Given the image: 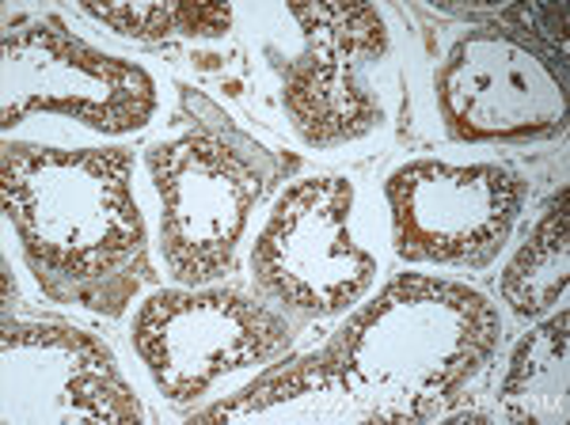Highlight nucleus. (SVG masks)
Here are the masks:
<instances>
[{"label":"nucleus","mask_w":570,"mask_h":425,"mask_svg":"<svg viewBox=\"0 0 570 425\" xmlns=\"http://www.w3.org/2000/svg\"><path fill=\"white\" fill-rule=\"evenodd\" d=\"M0 179L4 212L50 300L122 316L156 277L126 149L4 145Z\"/></svg>","instance_id":"f257e3e1"},{"label":"nucleus","mask_w":570,"mask_h":425,"mask_svg":"<svg viewBox=\"0 0 570 425\" xmlns=\"http://www.w3.org/2000/svg\"><path fill=\"white\" fill-rule=\"evenodd\" d=\"M499 335L483 293L400 274L316 354L362 422H422L491 362Z\"/></svg>","instance_id":"f03ea898"},{"label":"nucleus","mask_w":570,"mask_h":425,"mask_svg":"<svg viewBox=\"0 0 570 425\" xmlns=\"http://www.w3.org/2000/svg\"><path fill=\"white\" fill-rule=\"evenodd\" d=\"M198 129L160 141L149 171L160 194V239L171 274L187 285L217 281L233 270L247 212L293 171V156L263 149L206 103Z\"/></svg>","instance_id":"7ed1b4c3"},{"label":"nucleus","mask_w":570,"mask_h":425,"mask_svg":"<svg viewBox=\"0 0 570 425\" xmlns=\"http://www.w3.org/2000/svg\"><path fill=\"white\" fill-rule=\"evenodd\" d=\"M289 338V319L233 289H160L134 319V349L176 406L202 399L220 376L278 357Z\"/></svg>","instance_id":"20e7f679"},{"label":"nucleus","mask_w":570,"mask_h":425,"mask_svg":"<svg viewBox=\"0 0 570 425\" xmlns=\"http://www.w3.org/2000/svg\"><path fill=\"white\" fill-rule=\"evenodd\" d=\"M354 187L338 175L301 179L278 198L252 251L255 285L305 319L343 316L373 285L376 258L351 236Z\"/></svg>","instance_id":"39448f33"},{"label":"nucleus","mask_w":570,"mask_h":425,"mask_svg":"<svg viewBox=\"0 0 570 425\" xmlns=\"http://www.w3.org/2000/svg\"><path fill=\"white\" fill-rule=\"evenodd\" d=\"M35 110L134 134L153 118L156 88L145 69L72 39L58 16H20L4 31V129Z\"/></svg>","instance_id":"423d86ee"},{"label":"nucleus","mask_w":570,"mask_h":425,"mask_svg":"<svg viewBox=\"0 0 570 425\" xmlns=\"http://www.w3.org/2000/svg\"><path fill=\"white\" fill-rule=\"evenodd\" d=\"M434 88L456 141H537L567 126V72L502 27L464 34Z\"/></svg>","instance_id":"0eeeda50"},{"label":"nucleus","mask_w":570,"mask_h":425,"mask_svg":"<svg viewBox=\"0 0 570 425\" xmlns=\"http://www.w3.org/2000/svg\"><path fill=\"white\" fill-rule=\"evenodd\" d=\"M395 251L407 263L487 266L518 225L525 187L499 164L449 168L419 160L384 182Z\"/></svg>","instance_id":"6e6552de"},{"label":"nucleus","mask_w":570,"mask_h":425,"mask_svg":"<svg viewBox=\"0 0 570 425\" xmlns=\"http://www.w3.org/2000/svg\"><path fill=\"white\" fill-rule=\"evenodd\" d=\"M305 50L282 65V103L305 145L327 149L381 126L384 110L362 80L365 65L384 58L389 31L370 4H289Z\"/></svg>","instance_id":"1a4fd4ad"},{"label":"nucleus","mask_w":570,"mask_h":425,"mask_svg":"<svg viewBox=\"0 0 570 425\" xmlns=\"http://www.w3.org/2000/svg\"><path fill=\"white\" fill-rule=\"evenodd\" d=\"M115 354L69 323H4V422H141Z\"/></svg>","instance_id":"9d476101"},{"label":"nucleus","mask_w":570,"mask_h":425,"mask_svg":"<svg viewBox=\"0 0 570 425\" xmlns=\"http://www.w3.org/2000/svg\"><path fill=\"white\" fill-rule=\"evenodd\" d=\"M567 308H559V316H551L544 327L525 335L513 349L499 387L502 414L510 422H567Z\"/></svg>","instance_id":"9b49d317"},{"label":"nucleus","mask_w":570,"mask_h":425,"mask_svg":"<svg viewBox=\"0 0 570 425\" xmlns=\"http://www.w3.org/2000/svg\"><path fill=\"white\" fill-rule=\"evenodd\" d=\"M570 194L559 190V198L551 201L540 217V225L532 228L518 255L510 258V266L499 277L502 300L513 308V316L537 319L548 308H556L567 293L570 281Z\"/></svg>","instance_id":"f8f14e48"},{"label":"nucleus","mask_w":570,"mask_h":425,"mask_svg":"<svg viewBox=\"0 0 570 425\" xmlns=\"http://www.w3.org/2000/svg\"><path fill=\"white\" fill-rule=\"evenodd\" d=\"M85 12L126 39L160 42L168 34H183V4H85Z\"/></svg>","instance_id":"ddd939ff"}]
</instances>
